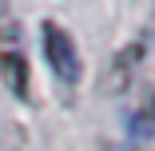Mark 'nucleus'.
<instances>
[{
	"mask_svg": "<svg viewBox=\"0 0 155 151\" xmlns=\"http://www.w3.org/2000/svg\"><path fill=\"white\" fill-rule=\"evenodd\" d=\"M143 52H147V40L139 36V40H131L123 52H115V56H111V64H107V76H104V92H107V96H119V92H127V84H131V76H135V68H139Z\"/></svg>",
	"mask_w": 155,
	"mask_h": 151,
	"instance_id": "nucleus-3",
	"label": "nucleus"
},
{
	"mask_svg": "<svg viewBox=\"0 0 155 151\" xmlns=\"http://www.w3.org/2000/svg\"><path fill=\"white\" fill-rule=\"evenodd\" d=\"M44 60L52 64V72H56L60 84H68V87L80 84V76H84L80 48H76V40H72V32L60 28L56 20H44Z\"/></svg>",
	"mask_w": 155,
	"mask_h": 151,
	"instance_id": "nucleus-1",
	"label": "nucleus"
},
{
	"mask_svg": "<svg viewBox=\"0 0 155 151\" xmlns=\"http://www.w3.org/2000/svg\"><path fill=\"white\" fill-rule=\"evenodd\" d=\"M0 80L8 84V92L16 100H28V56L20 52L16 28H4V32H0Z\"/></svg>",
	"mask_w": 155,
	"mask_h": 151,
	"instance_id": "nucleus-2",
	"label": "nucleus"
},
{
	"mask_svg": "<svg viewBox=\"0 0 155 151\" xmlns=\"http://www.w3.org/2000/svg\"><path fill=\"white\" fill-rule=\"evenodd\" d=\"M143 135H147V107H139L131 115V139H143Z\"/></svg>",
	"mask_w": 155,
	"mask_h": 151,
	"instance_id": "nucleus-4",
	"label": "nucleus"
},
{
	"mask_svg": "<svg viewBox=\"0 0 155 151\" xmlns=\"http://www.w3.org/2000/svg\"><path fill=\"white\" fill-rule=\"evenodd\" d=\"M104 151H127V147H123V143H107Z\"/></svg>",
	"mask_w": 155,
	"mask_h": 151,
	"instance_id": "nucleus-5",
	"label": "nucleus"
}]
</instances>
